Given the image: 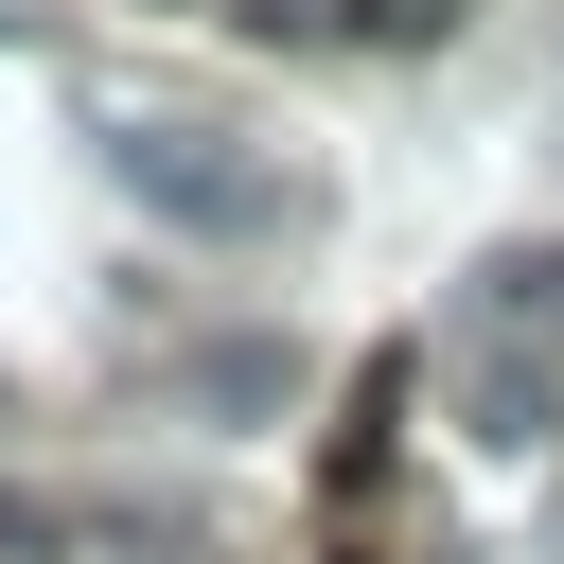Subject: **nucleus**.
Returning <instances> with one entry per match:
<instances>
[{
	"label": "nucleus",
	"mask_w": 564,
	"mask_h": 564,
	"mask_svg": "<svg viewBox=\"0 0 564 564\" xmlns=\"http://www.w3.org/2000/svg\"><path fill=\"white\" fill-rule=\"evenodd\" d=\"M106 176H123L141 212H176V229H212V247H247V229H282V176H264V159H229L212 123H106Z\"/></svg>",
	"instance_id": "f257e3e1"
},
{
	"label": "nucleus",
	"mask_w": 564,
	"mask_h": 564,
	"mask_svg": "<svg viewBox=\"0 0 564 564\" xmlns=\"http://www.w3.org/2000/svg\"><path fill=\"white\" fill-rule=\"evenodd\" d=\"M546 405H564V388H546V352L476 335V441H494V458H529V441H546Z\"/></svg>",
	"instance_id": "f03ea898"
},
{
	"label": "nucleus",
	"mask_w": 564,
	"mask_h": 564,
	"mask_svg": "<svg viewBox=\"0 0 564 564\" xmlns=\"http://www.w3.org/2000/svg\"><path fill=\"white\" fill-rule=\"evenodd\" d=\"M546 317H564V247H494V264H476V335H511V352H529Z\"/></svg>",
	"instance_id": "7ed1b4c3"
},
{
	"label": "nucleus",
	"mask_w": 564,
	"mask_h": 564,
	"mask_svg": "<svg viewBox=\"0 0 564 564\" xmlns=\"http://www.w3.org/2000/svg\"><path fill=\"white\" fill-rule=\"evenodd\" d=\"M352 18H370V35H458L476 0H352Z\"/></svg>",
	"instance_id": "20e7f679"
},
{
	"label": "nucleus",
	"mask_w": 564,
	"mask_h": 564,
	"mask_svg": "<svg viewBox=\"0 0 564 564\" xmlns=\"http://www.w3.org/2000/svg\"><path fill=\"white\" fill-rule=\"evenodd\" d=\"M229 18H247V35H317V0H229Z\"/></svg>",
	"instance_id": "39448f33"
},
{
	"label": "nucleus",
	"mask_w": 564,
	"mask_h": 564,
	"mask_svg": "<svg viewBox=\"0 0 564 564\" xmlns=\"http://www.w3.org/2000/svg\"><path fill=\"white\" fill-rule=\"evenodd\" d=\"M352 564H388V546H352Z\"/></svg>",
	"instance_id": "423d86ee"
}]
</instances>
